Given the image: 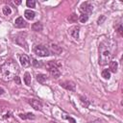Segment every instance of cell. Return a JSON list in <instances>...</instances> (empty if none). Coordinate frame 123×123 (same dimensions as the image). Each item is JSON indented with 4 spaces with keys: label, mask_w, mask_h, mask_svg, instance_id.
<instances>
[{
    "label": "cell",
    "mask_w": 123,
    "mask_h": 123,
    "mask_svg": "<svg viewBox=\"0 0 123 123\" xmlns=\"http://www.w3.org/2000/svg\"><path fill=\"white\" fill-rule=\"evenodd\" d=\"M87 19H88V16H87V15H86V14H81V15L79 16V20H80L82 23L86 22V21H87Z\"/></svg>",
    "instance_id": "cell-22"
},
{
    "label": "cell",
    "mask_w": 123,
    "mask_h": 123,
    "mask_svg": "<svg viewBox=\"0 0 123 123\" xmlns=\"http://www.w3.org/2000/svg\"><path fill=\"white\" fill-rule=\"evenodd\" d=\"M29 104L32 106V108H34L36 111H41L42 110V104L39 100L37 99H30L29 100Z\"/></svg>",
    "instance_id": "cell-8"
},
{
    "label": "cell",
    "mask_w": 123,
    "mask_h": 123,
    "mask_svg": "<svg viewBox=\"0 0 123 123\" xmlns=\"http://www.w3.org/2000/svg\"><path fill=\"white\" fill-rule=\"evenodd\" d=\"M42 24L40 22H36L32 25V30L35 31V32H40L42 30Z\"/></svg>",
    "instance_id": "cell-14"
},
{
    "label": "cell",
    "mask_w": 123,
    "mask_h": 123,
    "mask_svg": "<svg viewBox=\"0 0 123 123\" xmlns=\"http://www.w3.org/2000/svg\"><path fill=\"white\" fill-rule=\"evenodd\" d=\"M14 81H15V82H16L18 85H20V80H19V77H17V76H16V77H14Z\"/></svg>",
    "instance_id": "cell-27"
},
{
    "label": "cell",
    "mask_w": 123,
    "mask_h": 123,
    "mask_svg": "<svg viewBox=\"0 0 123 123\" xmlns=\"http://www.w3.org/2000/svg\"><path fill=\"white\" fill-rule=\"evenodd\" d=\"M77 19H78V17H77V15H76L75 13H72V14H71V15H69V16H68V18H67V20H68L69 22H71V23L76 22V21H77Z\"/></svg>",
    "instance_id": "cell-20"
},
{
    "label": "cell",
    "mask_w": 123,
    "mask_h": 123,
    "mask_svg": "<svg viewBox=\"0 0 123 123\" xmlns=\"http://www.w3.org/2000/svg\"><path fill=\"white\" fill-rule=\"evenodd\" d=\"M117 32L119 33V35H120V36H122V26H121V25L119 26V28H118V30H117Z\"/></svg>",
    "instance_id": "cell-26"
},
{
    "label": "cell",
    "mask_w": 123,
    "mask_h": 123,
    "mask_svg": "<svg viewBox=\"0 0 123 123\" xmlns=\"http://www.w3.org/2000/svg\"><path fill=\"white\" fill-rule=\"evenodd\" d=\"M2 12H3V13L5 15H10L12 13V10H11V8L9 6H4L2 8Z\"/></svg>",
    "instance_id": "cell-19"
},
{
    "label": "cell",
    "mask_w": 123,
    "mask_h": 123,
    "mask_svg": "<svg viewBox=\"0 0 123 123\" xmlns=\"http://www.w3.org/2000/svg\"><path fill=\"white\" fill-rule=\"evenodd\" d=\"M24 83L26 86H31V74L29 72L24 74Z\"/></svg>",
    "instance_id": "cell-17"
},
{
    "label": "cell",
    "mask_w": 123,
    "mask_h": 123,
    "mask_svg": "<svg viewBox=\"0 0 123 123\" xmlns=\"http://www.w3.org/2000/svg\"><path fill=\"white\" fill-rule=\"evenodd\" d=\"M80 99H81V103H82V105H83V106H85L86 108V107H88L89 102H88V101H86V98H85V97L81 96V97H80Z\"/></svg>",
    "instance_id": "cell-21"
},
{
    "label": "cell",
    "mask_w": 123,
    "mask_h": 123,
    "mask_svg": "<svg viewBox=\"0 0 123 123\" xmlns=\"http://www.w3.org/2000/svg\"><path fill=\"white\" fill-rule=\"evenodd\" d=\"M20 118L22 119H35V114L31 113V112H27V113H19L18 114Z\"/></svg>",
    "instance_id": "cell-15"
},
{
    "label": "cell",
    "mask_w": 123,
    "mask_h": 123,
    "mask_svg": "<svg viewBox=\"0 0 123 123\" xmlns=\"http://www.w3.org/2000/svg\"><path fill=\"white\" fill-rule=\"evenodd\" d=\"M24 15L25 17L28 19V20H32L35 18V15H36V12L34 11H31V10H26L25 12H24Z\"/></svg>",
    "instance_id": "cell-12"
},
{
    "label": "cell",
    "mask_w": 123,
    "mask_h": 123,
    "mask_svg": "<svg viewBox=\"0 0 123 123\" xmlns=\"http://www.w3.org/2000/svg\"><path fill=\"white\" fill-rule=\"evenodd\" d=\"M92 5L89 2H83L80 5V12H82V14H86V15H89L92 12Z\"/></svg>",
    "instance_id": "cell-5"
},
{
    "label": "cell",
    "mask_w": 123,
    "mask_h": 123,
    "mask_svg": "<svg viewBox=\"0 0 123 123\" xmlns=\"http://www.w3.org/2000/svg\"><path fill=\"white\" fill-rule=\"evenodd\" d=\"M13 3H14L15 5H18V4H20V3H21V1H13Z\"/></svg>",
    "instance_id": "cell-29"
},
{
    "label": "cell",
    "mask_w": 123,
    "mask_h": 123,
    "mask_svg": "<svg viewBox=\"0 0 123 123\" xmlns=\"http://www.w3.org/2000/svg\"><path fill=\"white\" fill-rule=\"evenodd\" d=\"M33 64H34V66H36V67H40L41 66V63L38 62V61H37V60H33Z\"/></svg>",
    "instance_id": "cell-24"
},
{
    "label": "cell",
    "mask_w": 123,
    "mask_h": 123,
    "mask_svg": "<svg viewBox=\"0 0 123 123\" xmlns=\"http://www.w3.org/2000/svg\"><path fill=\"white\" fill-rule=\"evenodd\" d=\"M102 77L106 80H109L111 78V72L109 71V69H104L102 71Z\"/></svg>",
    "instance_id": "cell-18"
},
{
    "label": "cell",
    "mask_w": 123,
    "mask_h": 123,
    "mask_svg": "<svg viewBox=\"0 0 123 123\" xmlns=\"http://www.w3.org/2000/svg\"><path fill=\"white\" fill-rule=\"evenodd\" d=\"M58 65H60V63L58 64L56 62H52V61H50V62H48L46 63L47 70L49 71V73L51 74V76L54 77L55 79H58L61 76V71H60Z\"/></svg>",
    "instance_id": "cell-3"
},
{
    "label": "cell",
    "mask_w": 123,
    "mask_h": 123,
    "mask_svg": "<svg viewBox=\"0 0 123 123\" xmlns=\"http://www.w3.org/2000/svg\"><path fill=\"white\" fill-rule=\"evenodd\" d=\"M117 68H118V63H117V62H114V61H112V62H110V72L111 71V72H113V73H115L116 71H117Z\"/></svg>",
    "instance_id": "cell-13"
},
{
    "label": "cell",
    "mask_w": 123,
    "mask_h": 123,
    "mask_svg": "<svg viewBox=\"0 0 123 123\" xmlns=\"http://www.w3.org/2000/svg\"><path fill=\"white\" fill-rule=\"evenodd\" d=\"M111 59V51L110 45L106 41H102L99 44V64L106 65L110 63Z\"/></svg>",
    "instance_id": "cell-2"
},
{
    "label": "cell",
    "mask_w": 123,
    "mask_h": 123,
    "mask_svg": "<svg viewBox=\"0 0 123 123\" xmlns=\"http://www.w3.org/2000/svg\"><path fill=\"white\" fill-rule=\"evenodd\" d=\"M4 92H5V90L2 88V87H0V95H2V94H4Z\"/></svg>",
    "instance_id": "cell-28"
},
{
    "label": "cell",
    "mask_w": 123,
    "mask_h": 123,
    "mask_svg": "<svg viewBox=\"0 0 123 123\" xmlns=\"http://www.w3.org/2000/svg\"><path fill=\"white\" fill-rule=\"evenodd\" d=\"M79 33H80V27L79 26H72L68 29V34L75 39L79 38Z\"/></svg>",
    "instance_id": "cell-6"
},
{
    "label": "cell",
    "mask_w": 123,
    "mask_h": 123,
    "mask_svg": "<svg viewBox=\"0 0 123 123\" xmlns=\"http://www.w3.org/2000/svg\"><path fill=\"white\" fill-rule=\"evenodd\" d=\"M26 5H27L29 8H35V6H36V2H35L34 0H27Z\"/></svg>",
    "instance_id": "cell-23"
},
{
    "label": "cell",
    "mask_w": 123,
    "mask_h": 123,
    "mask_svg": "<svg viewBox=\"0 0 123 123\" xmlns=\"http://www.w3.org/2000/svg\"><path fill=\"white\" fill-rule=\"evenodd\" d=\"M34 53L39 57H48L50 55V51L43 45H37L34 47Z\"/></svg>",
    "instance_id": "cell-4"
},
{
    "label": "cell",
    "mask_w": 123,
    "mask_h": 123,
    "mask_svg": "<svg viewBox=\"0 0 123 123\" xmlns=\"http://www.w3.org/2000/svg\"><path fill=\"white\" fill-rule=\"evenodd\" d=\"M19 72L18 64L12 59L7 60L1 66H0V74L2 78L6 81H10L16 77L17 73Z\"/></svg>",
    "instance_id": "cell-1"
},
{
    "label": "cell",
    "mask_w": 123,
    "mask_h": 123,
    "mask_svg": "<svg viewBox=\"0 0 123 123\" xmlns=\"http://www.w3.org/2000/svg\"><path fill=\"white\" fill-rule=\"evenodd\" d=\"M64 118H66L67 120H69V121H70V122H72V123H76L75 119H73V118H72V117H70V116H66V115H65V116H64Z\"/></svg>",
    "instance_id": "cell-25"
},
{
    "label": "cell",
    "mask_w": 123,
    "mask_h": 123,
    "mask_svg": "<svg viewBox=\"0 0 123 123\" xmlns=\"http://www.w3.org/2000/svg\"><path fill=\"white\" fill-rule=\"evenodd\" d=\"M26 26H27V22L23 19V17L19 16V17H17L15 19V21H14V27H16V28H23V27H26Z\"/></svg>",
    "instance_id": "cell-10"
},
{
    "label": "cell",
    "mask_w": 123,
    "mask_h": 123,
    "mask_svg": "<svg viewBox=\"0 0 123 123\" xmlns=\"http://www.w3.org/2000/svg\"><path fill=\"white\" fill-rule=\"evenodd\" d=\"M46 80H47V76L45 74H38L37 76V81L40 84H44L46 82Z\"/></svg>",
    "instance_id": "cell-16"
},
{
    "label": "cell",
    "mask_w": 123,
    "mask_h": 123,
    "mask_svg": "<svg viewBox=\"0 0 123 123\" xmlns=\"http://www.w3.org/2000/svg\"><path fill=\"white\" fill-rule=\"evenodd\" d=\"M61 85V86H62L63 88H65V89H67V90H71V91H74L75 90V84L73 83V82H71V81H64V82H62V83H61L60 84Z\"/></svg>",
    "instance_id": "cell-9"
},
{
    "label": "cell",
    "mask_w": 123,
    "mask_h": 123,
    "mask_svg": "<svg viewBox=\"0 0 123 123\" xmlns=\"http://www.w3.org/2000/svg\"><path fill=\"white\" fill-rule=\"evenodd\" d=\"M50 49H51V51H52L55 55H60V54L62 52V49L59 45H57V44H55V43H51V44H50Z\"/></svg>",
    "instance_id": "cell-11"
},
{
    "label": "cell",
    "mask_w": 123,
    "mask_h": 123,
    "mask_svg": "<svg viewBox=\"0 0 123 123\" xmlns=\"http://www.w3.org/2000/svg\"><path fill=\"white\" fill-rule=\"evenodd\" d=\"M19 62H20V63H21V65L23 67H28L31 64L30 58L27 55H25V54H22V55L19 56Z\"/></svg>",
    "instance_id": "cell-7"
}]
</instances>
